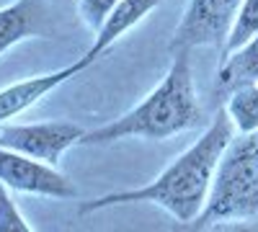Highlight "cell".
Here are the masks:
<instances>
[{
	"mask_svg": "<svg viewBox=\"0 0 258 232\" xmlns=\"http://www.w3.org/2000/svg\"><path fill=\"white\" fill-rule=\"evenodd\" d=\"M232 137H235V126L227 111L220 109L209 121L207 132H202V137L186 152H181L155 181H150L147 186L140 188H129V191H111L91 201H83L80 214H93L101 212V209L121 206V204L150 201L163 206L178 224H191L204 212L217 165Z\"/></svg>",
	"mask_w": 258,
	"mask_h": 232,
	"instance_id": "cell-1",
	"label": "cell"
},
{
	"mask_svg": "<svg viewBox=\"0 0 258 232\" xmlns=\"http://www.w3.org/2000/svg\"><path fill=\"white\" fill-rule=\"evenodd\" d=\"M204 124L202 103L194 91L191 52H176L170 70L132 111L124 116L85 132L80 144H111L119 139H170L181 132L197 129Z\"/></svg>",
	"mask_w": 258,
	"mask_h": 232,
	"instance_id": "cell-2",
	"label": "cell"
},
{
	"mask_svg": "<svg viewBox=\"0 0 258 232\" xmlns=\"http://www.w3.org/2000/svg\"><path fill=\"white\" fill-rule=\"evenodd\" d=\"M258 217V132L232 137L217 165L204 212L178 232H207L214 222Z\"/></svg>",
	"mask_w": 258,
	"mask_h": 232,
	"instance_id": "cell-3",
	"label": "cell"
},
{
	"mask_svg": "<svg viewBox=\"0 0 258 232\" xmlns=\"http://www.w3.org/2000/svg\"><path fill=\"white\" fill-rule=\"evenodd\" d=\"M243 0H191L170 39V54L197 47H217L222 52Z\"/></svg>",
	"mask_w": 258,
	"mask_h": 232,
	"instance_id": "cell-4",
	"label": "cell"
},
{
	"mask_svg": "<svg viewBox=\"0 0 258 232\" xmlns=\"http://www.w3.org/2000/svg\"><path fill=\"white\" fill-rule=\"evenodd\" d=\"M80 124L73 121H34V124H6L0 129V147L6 150L24 152L36 158L47 165L59 163V158L70 150L73 144H80L85 137Z\"/></svg>",
	"mask_w": 258,
	"mask_h": 232,
	"instance_id": "cell-5",
	"label": "cell"
},
{
	"mask_svg": "<svg viewBox=\"0 0 258 232\" xmlns=\"http://www.w3.org/2000/svg\"><path fill=\"white\" fill-rule=\"evenodd\" d=\"M0 183L8 191L47 196V199H75L78 186L59 173L54 165H47L24 152L0 147Z\"/></svg>",
	"mask_w": 258,
	"mask_h": 232,
	"instance_id": "cell-6",
	"label": "cell"
},
{
	"mask_svg": "<svg viewBox=\"0 0 258 232\" xmlns=\"http://www.w3.org/2000/svg\"><path fill=\"white\" fill-rule=\"evenodd\" d=\"M91 62L80 57L75 59L73 65L62 67V70H54V72H44V75H36V78H26V80H18L13 86L0 91V124L11 121L13 116L24 114L26 109L36 106L41 98H47L52 91H57L59 86H64L70 78H75L78 72L88 70Z\"/></svg>",
	"mask_w": 258,
	"mask_h": 232,
	"instance_id": "cell-7",
	"label": "cell"
},
{
	"mask_svg": "<svg viewBox=\"0 0 258 232\" xmlns=\"http://www.w3.org/2000/svg\"><path fill=\"white\" fill-rule=\"evenodd\" d=\"M49 29L44 0H16L0 8V57L13 49L18 41L41 36Z\"/></svg>",
	"mask_w": 258,
	"mask_h": 232,
	"instance_id": "cell-8",
	"label": "cell"
},
{
	"mask_svg": "<svg viewBox=\"0 0 258 232\" xmlns=\"http://www.w3.org/2000/svg\"><path fill=\"white\" fill-rule=\"evenodd\" d=\"M160 3H163V0H119V6L111 11V16L106 18V24H103L101 31L96 34L93 47L85 52L83 57L93 65L96 59H101L124 34H129V31L140 24V21H145Z\"/></svg>",
	"mask_w": 258,
	"mask_h": 232,
	"instance_id": "cell-9",
	"label": "cell"
},
{
	"mask_svg": "<svg viewBox=\"0 0 258 232\" xmlns=\"http://www.w3.org/2000/svg\"><path fill=\"white\" fill-rule=\"evenodd\" d=\"M217 83L222 88H238V86H245V83H258V34L245 47H240L225 62H220Z\"/></svg>",
	"mask_w": 258,
	"mask_h": 232,
	"instance_id": "cell-10",
	"label": "cell"
},
{
	"mask_svg": "<svg viewBox=\"0 0 258 232\" xmlns=\"http://www.w3.org/2000/svg\"><path fill=\"white\" fill-rule=\"evenodd\" d=\"M225 111L238 134L258 132V83H245V86L232 88Z\"/></svg>",
	"mask_w": 258,
	"mask_h": 232,
	"instance_id": "cell-11",
	"label": "cell"
},
{
	"mask_svg": "<svg viewBox=\"0 0 258 232\" xmlns=\"http://www.w3.org/2000/svg\"><path fill=\"white\" fill-rule=\"evenodd\" d=\"M255 34H258V0H243L238 8V16H235V24L227 34V41L220 52V62H225L232 52L245 47Z\"/></svg>",
	"mask_w": 258,
	"mask_h": 232,
	"instance_id": "cell-12",
	"label": "cell"
},
{
	"mask_svg": "<svg viewBox=\"0 0 258 232\" xmlns=\"http://www.w3.org/2000/svg\"><path fill=\"white\" fill-rule=\"evenodd\" d=\"M0 232H34L3 183H0Z\"/></svg>",
	"mask_w": 258,
	"mask_h": 232,
	"instance_id": "cell-13",
	"label": "cell"
},
{
	"mask_svg": "<svg viewBox=\"0 0 258 232\" xmlns=\"http://www.w3.org/2000/svg\"><path fill=\"white\" fill-rule=\"evenodd\" d=\"M116 6L119 0H78V16L93 34H98Z\"/></svg>",
	"mask_w": 258,
	"mask_h": 232,
	"instance_id": "cell-14",
	"label": "cell"
},
{
	"mask_svg": "<svg viewBox=\"0 0 258 232\" xmlns=\"http://www.w3.org/2000/svg\"><path fill=\"white\" fill-rule=\"evenodd\" d=\"M207 232H258V222L253 219H225V222H214Z\"/></svg>",
	"mask_w": 258,
	"mask_h": 232,
	"instance_id": "cell-15",
	"label": "cell"
}]
</instances>
